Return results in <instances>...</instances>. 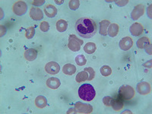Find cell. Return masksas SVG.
Returning a JSON list of instances; mask_svg holds the SVG:
<instances>
[{
  "mask_svg": "<svg viewBox=\"0 0 152 114\" xmlns=\"http://www.w3.org/2000/svg\"><path fill=\"white\" fill-rule=\"evenodd\" d=\"M119 27L116 24H110L109 28H108V31H107V34L109 35L111 37H114L119 33Z\"/></svg>",
  "mask_w": 152,
  "mask_h": 114,
  "instance_id": "19",
  "label": "cell"
},
{
  "mask_svg": "<svg viewBox=\"0 0 152 114\" xmlns=\"http://www.w3.org/2000/svg\"><path fill=\"white\" fill-rule=\"evenodd\" d=\"M35 34V29L34 27H29L26 29V33H25V37L28 39H32Z\"/></svg>",
  "mask_w": 152,
  "mask_h": 114,
  "instance_id": "27",
  "label": "cell"
},
{
  "mask_svg": "<svg viewBox=\"0 0 152 114\" xmlns=\"http://www.w3.org/2000/svg\"><path fill=\"white\" fill-rule=\"evenodd\" d=\"M44 2H45L44 0H41V1L38 0V1H33V2H31V4L33 5H42L44 3Z\"/></svg>",
  "mask_w": 152,
  "mask_h": 114,
  "instance_id": "33",
  "label": "cell"
},
{
  "mask_svg": "<svg viewBox=\"0 0 152 114\" xmlns=\"http://www.w3.org/2000/svg\"><path fill=\"white\" fill-rule=\"evenodd\" d=\"M137 91L142 95L148 94L151 91V87L148 82H140L137 85Z\"/></svg>",
  "mask_w": 152,
  "mask_h": 114,
  "instance_id": "10",
  "label": "cell"
},
{
  "mask_svg": "<svg viewBox=\"0 0 152 114\" xmlns=\"http://www.w3.org/2000/svg\"><path fill=\"white\" fill-rule=\"evenodd\" d=\"M130 33L135 37H138L142 34L144 31V27L141 23L135 22L131 25L129 28Z\"/></svg>",
  "mask_w": 152,
  "mask_h": 114,
  "instance_id": "12",
  "label": "cell"
},
{
  "mask_svg": "<svg viewBox=\"0 0 152 114\" xmlns=\"http://www.w3.org/2000/svg\"><path fill=\"white\" fill-rule=\"evenodd\" d=\"M35 105L37 108H40V109L44 108L47 105V98L44 96H42V95L38 96L35 99Z\"/></svg>",
  "mask_w": 152,
  "mask_h": 114,
  "instance_id": "17",
  "label": "cell"
},
{
  "mask_svg": "<svg viewBox=\"0 0 152 114\" xmlns=\"http://www.w3.org/2000/svg\"><path fill=\"white\" fill-rule=\"evenodd\" d=\"M75 62L78 66H82L86 64L87 59L83 55H78L75 57Z\"/></svg>",
  "mask_w": 152,
  "mask_h": 114,
  "instance_id": "26",
  "label": "cell"
},
{
  "mask_svg": "<svg viewBox=\"0 0 152 114\" xmlns=\"http://www.w3.org/2000/svg\"><path fill=\"white\" fill-rule=\"evenodd\" d=\"M85 71H86L88 74V81H91L92 79H94L95 76V72L91 67H87L84 69Z\"/></svg>",
  "mask_w": 152,
  "mask_h": 114,
  "instance_id": "29",
  "label": "cell"
},
{
  "mask_svg": "<svg viewBox=\"0 0 152 114\" xmlns=\"http://www.w3.org/2000/svg\"><path fill=\"white\" fill-rule=\"evenodd\" d=\"M124 100L119 97V95H116L114 97H112V101H111V107L113 109L116 111L121 110L124 107Z\"/></svg>",
  "mask_w": 152,
  "mask_h": 114,
  "instance_id": "9",
  "label": "cell"
},
{
  "mask_svg": "<svg viewBox=\"0 0 152 114\" xmlns=\"http://www.w3.org/2000/svg\"><path fill=\"white\" fill-rule=\"evenodd\" d=\"M30 16L34 21H40L43 18V13L39 8L32 7L30 10Z\"/></svg>",
  "mask_w": 152,
  "mask_h": 114,
  "instance_id": "13",
  "label": "cell"
},
{
  "mask_svg": "<svg viewBox=\"0 0 152 114\" xmlns=\"http://www.w3.org/2000/svg\"><path fill=\"white\" fill-rule=\"evenodd\" d=\"M40 28L43 32H47L49 29H50V24H49L47 21H42L40 23Z\"/></svg>",
  "mask_w": 152,
  "mask_h": 114,
  "instance_id": "30",
  "label": "cell"
},
{
  "mask_svg": "<svg viewBox=\"0 0 152 114\" xmlns=\"http://www.w3.org/2000/svg\"><path fill=\"white\" fill-rule=\"evenodd\" d=\"M61 85V82L58 78L56 77H51L48 78L47 81V86L51 89H57L59 88Z\"/></svg>",
  "mask_w": 152,
  "mask_h": 114,
  "instance_id": "15",
  "label": "cell"
},
{
  "mask_svg": "<svg viewBox=\"0 0 152 114\" xmlns=\"http://www.w3.org/2000/svg\"><path fill=\"white\" fill-rule=\"evenodd\" d=\"M44 12L47 17L54 18L57 15V9L54 5L49 4L44 8Z\"/></svg>",
  "mask_w": 152,
  "mask_h": 114,
  "instance_id": "16",
  "label": "cell"
},
{
  "mask_svg": "<svg viewBox=\"0 0 152 114\" xmlns=\"http://www.w3.org/2000/svg\"><path fill=\"white\" fill-rule=\"evenodd\" d=\"M111 101H112V97H109V96L104 97L103 99V102H104V105L107 107H111Z\"/></svg>",
  "mask_w": 152,
  "mask_h": 114,
  "instance_id": "31",
  "label": "cell"
},
{
  "mask_svg": "<svg viewBox=\"0 0 152 114\" xmlns=\"http://www.w3.org/2000/svg\"><path fill=\"white\" fill-rule=\"evenodd\" d=\"M119 45L121 50H124V51H128L133 46V40L129 37H126L119 41Z\"/></svg>",
  "mask_w": 152,
  "mask_h": 114,
  "instance_id": "11",
  "label": "cell"
},
{
  "mask_svg": "<svg viewBox=\"0 0 152 114\" xmlns=\"http://www.w3.org/2000/svg\"><path fill=\"white\" fill-rule=\"evenodd\" d=\"M88 74L86 71H85V70L78 72V75H76L75 81H77V82H78V83L82 82V81H88Z\"/></svg>",
  "mask_w": 152,
  "mask_h": 114,
  "instance_id": "23",
  "label": "cell"
},
{
  "mask_svg": "<svg viewBox=\"0 0 152 114\" xmlns=\"http://www.w3.org/2000/svg\"><path fill=\"white\" fill-rule=\"evenodd\" d=\"M118 95L123 100H129L135 96V90L129 85H123L119 89Z\"/></svg>",
  "mask_w": 152,
  "mask_h": 114,
  "instance_id": "3",
  "label": "cell"
},
{
  "mask_svg": "<svg viewBox=\"0 0 152 114\" xmlns=\"http://www.w3.org/2000/svg\"><path fill=\"white\" fill-rule=\"evenodd\" d=\"M27 10H28V5L24 1H18L14 3L12 7L13 12L18 16L24 15L27 12Z\"/></svg>",
  "mask_w": 152,
  "mask_h": 114,
  "instance_id": "5",
  "label": "cell"
},
{
  "mask_svg": "<svg viewBox=\"0 0 152 114\" xmlns=\"http://www.w3.org/2000/svg\"><path fill=\"white\" fill-rule=\"evenodd\" d=\"M45 70L48 74L56 75L60 71V66L56 62H50L45 66Z\"/></svg>",
  "mask_w": 152,
  "mask_h": 114,
  "instance_id": "7",
  "label": "cell"
},
{
  "mask_svg": "<svg viewBox=\"0 0 152 114\" xmlns=\"http://www.w3.org/2000/svg\"><path fill=\"white\" fill-rule=\"evenodd\" d=\"M66 113H67V114H69V113L76 114V113H77V111H76L75 108H71V109H69V110H68V112Z\"/></svg>",
  "mask_w": 152,
  "mask_h": 114,
  "instance_id": "34",
  "label": "cell"
},
{
  "mask_svg": "<svg viewBox=\"0 0 152 114\" xmlns=\"http://www.w3.org/2000/svg\"><path fill=\"white\" fill-rule=\"evenodd\" d=\"M96 50H97V46L94 43H92V42L87 43L86 45H85V47H84V51L87 54L94 53L96 51Z\"/></svg>",
  "mask_w": 152,
  "mask_h": 114,
  "instance_id": "22",
  "label": "cell"
},
{
  "mask_svg": "<svg viewBox=\"0 0 152 114\" xmlns=\"http://www.w3.org/2000/svg\"><path fill=\"white\" fill-rule=\"evenodd\" d=\"M76 32L84 38H90L94 36L97 32V24L93 19L81 18L75 24Z\"/></svg>",
  "mask_w": 152,
  "mask_h": 114,
  "instance_id": "1",
  "label": "cell"
},
{
  "mask_svg": "<svg viewBox=\"0 0 152 114\" xmlns=\"http://www.w3.org/2000/svg\"><path fill=\"white\" fill-rule=\"evenodd\" d=\"M24 58L28 61H34L37 57V51L35 49L30 48L24 52Z\"/></svg>",
  "mask_w": 152,
  "mask_h": 114,
  "instance_id": "14",
  "label": "cell"
},
{
  "mask_svg": "<svg viewBox=\"0 0 152 114\" xmlns=\"http://www.w3.org/2000/svg\"><path fill=\"white\" fill-rule=\"evenodd\" d=\"M76 67L72 64L68 63L66 64L62 68V72L67 75H72L76 72Z\"/></svg>",
  "mask_w": 152,
  "mask_h": 114,
  "instance_id": "18",
  "label": "cell"
},
{
  "mask_svg": "<svg viewBox=\"0 0 152 114\" xmlns=\"http://www.w3.org/2000/svg\"><path fill=\"white\" fill-rule=\"evenodd\" d=\"M149 43H151L150 39L147 37H141L140 39L138 40V41H137V47L139 49H144V47Z\"/></svg>",
  "mask_w": 152,
  "mask_h": 114,
  "instance_id": "24",
  "label": "cell"
},
{
  "mask_svg": "<svg viewBox=\"0 0 152 114\" xmlns=\"http://www.w3.org/2000/svg\"><path fill=\"white\" fill-rule=\"evenodd\" d=\"M110 21L108 20H103L100 22V34L102 36H107V28L110 26Z\"/></svg>",
  "mask_w": 152,
  "mask_h": 114,
  "instance_id": "20",
  "label": "cell"
},
{
  "mask_svg": "<svg viewBox=\"0 0 152 114\" xmlns=\"http://www.w3.org/2000/svg\"><path fill=\"white\" fill-rule=\"evenodd\" d=\"M69 5L72 10H77L79 8L80 2L78 0H72V1H69Z\"/></svg>",
  "mask_w": 152,
  "mask_h": 114,
  "instance_id": "28",
  "label": "cell"
},
{
  "mask_svg": "<svg viewBox=\"0 0 152 114\" xmlns=\"http://www.w3.org/2000/svg\"><path fill=\"white\" fill-rule=\"evenodd\" d=\"M78 95L81 100L85 101H91L96 96L94 88L90 84H84L78 89Z\"/></svg>",
  "mask_w": 152,
  "mask_h": 114,
  "instance_id": "2",
  "label": "cell"
},
{
  "mask_svg": "<svg viewBox=\"0 0 152 114\" xmlns=\"http://www.w3.org/2000/svg\"><path fill=\"white\" fill-rule=\"evenodd\" d=\"M144 49H145V51L147 52V53H148L149 55H151V54H152V52H151V43H148L147 45H146L145 47H144Z\"/></svg>",
  "mask_w": 152,
  "mask_h": 114,
  "instance_id": "32",
  "label": "cell"
},
{
  "mask_svg": "<svg viewBox=\"0 0 152 114\" xmlns=\"http://www.w3.org/2000/svg\"><path fill=\"white\" fill-rule=\"evenodd\" d=\"M56 2L57 4H62V2H63V1H62V2H58V1H55Z\"/></svg>",
  "mask_w": 152,
  "mask_h": 114,
  "instance_id": "35",
  "label": "cell"
},
{
  "mask_svg": "<svg viewBox=\"0 0 152 114\" xmlns=\"http://www.w3.org/2000/svg\"><path fill=\"white\" fill-rule=\"evenodd\" d=\"M68 28V23L66 20L60 19L56 22V30L60 33H62L66 31Z\"/></svg>",
  "mask_w": 152,
  "mask_h": 114,
  "instance_id": "21",
  "label": "cell"
},
{
  "mask_svg": "<svg viewBox=\"0 0 152 114\" xmlns=\"http://www.w3.org/2000/svg\"><path fill=\"white\" fill-rule=\"evenodd\" d=\"M100 71L101 75L103 76H104V77H108V76H110L112 74V69L108 66H102V67L100 68Z\"/></svg>",
  "mask_w": 152,
  "mask_h": 114,
  "instance_id": "25",
  "label": "cell"
},
{
  "mask_svg": "<svg viewBox=\"0 0 152 114\" xmlns=\"http://www.w3.org/2000/svg\"><path fill=\"white\" fill-rule=\"evenodd\" d=\"M83 43V40H81V39H78L75 35H69L68 47L73 52H78V51H79L80 49H81V45H82Z\"/></svg>",
  "mask_w": 152,
  "mask_h": 114,
  "instance_id": "4",
  "label": "cell"
},
{
  "mask_svg": "<svg viewBox=\"0 0 152 114\" xmlns=\"http://www.w3.org/2000/svg\"><path fill=\"white\" fill-rule=\"evenodd\" d=\"M75 108L78 113H91L93 111V107H91V105L83 104L81 102L76 103Z\"/></svg>",
  "mask_w": 152,
  "mask_h": 114,
  "instance_id": "6",
  "label": "cell"
},
{
  "mask_svg": "<svg viewBox=\"0 0 152 114\" xmlns=\"http://www.w3.org/2000/svg\"><path fill=\"white\" fill-rule=\"evenodd\" d=\"M145 13V5L143 4H138L133 9L131 13V18L133 20H138L141 16H142Z\"/></svg>",
  "mask_w": 152,
  "mask_h": 114,
  "instance_id": "8",
  "label": "cell"
}]
</instances>
